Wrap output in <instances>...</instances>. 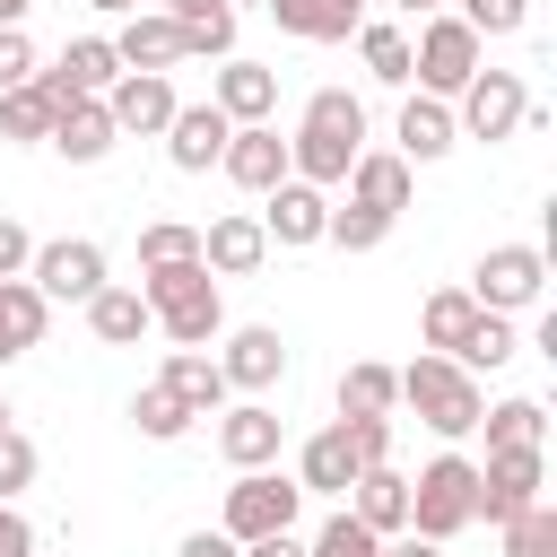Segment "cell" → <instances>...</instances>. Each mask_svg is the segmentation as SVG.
Segmentation results:
<instances>
[{
    "label": "cell",
    "instance_id": "obj_1",
    "mask_svg": "<svg viewBox=\"0 0 557 557\" xmlns=\"http://www.w3.org/2000/svg\"><path fill=\"white\" fill-rule=\"evenodd\" d=\"M357 157H366V104L348 87H313L305 96V122L287 131V174L313 183V191H331V183H348Z\"/></svg>",
    "mask_w": 557,
    "mask_h": 557
},
{
    "label": "cell",
    "instance_id": "obj_2",
    "mask_svg": "<svg viewBox=\"0 0 557 557\" xmlns=\"http://www.w3.org/2000/svg\"><path fill=\"white\" fill-rule=\"evenodd\" d=\"M139 296H148V322L174 339V348H209L218 331H226V305H218V278L200 270V261H174V270H148L139 278Z\"/></svg>",
    "mask_w": 557,
    "mask_h": 557
},
{
    "label": "cell",
    "instance_id": "obj_3",
    "mask_svg": "<svg viewBox=\"0 0 557 557\" xmlns=\"http://www.w3.org/2000/svg\"><path fill=\"white\" fill-rule=\"evenodd\" d=\"M400 400L418 409V426H435L444 444H461V435H479V409H487V392H479V374H461L453 357H409L400 366Z\"/></svg>",
    "mask_w": 557,
    "mask_h": 557
},
{
    "label": "cell",
    "instance_id": "obj_4",
    "mask_svg": "<svg viewBox=\"0 0 557 557\" xmlns=\"http://www.w3.org/2000/svg\"><path fill=\"white\" fill-rule=\"evenodd\" d=\"M487 70V44L453 17V9H435V17H418V35H409V78H418V96H435V104H453L470 78Z\"/></svg>",
    "mask_w": 557,
    "mask_h": 557
},
{
    "label": "cell",
    "instance_id": "obj_5",
    "mask_svg": "<svg viewBox=\"0 0 557 557\" xmlns=\"http://www.w3.org/2000/svg\"><path fill=\"white\" fill-rule=\"evenodd\" d=\"M479 522V461L470 453H435L409 479V531L418 540H461Z\"/></svg>",
    "mask_w": 557,
    "mask_h": 557
},
{
    "label": "cell",
    "instance_id": "obj_6",
    "mask_svg": "<svg viewBox=\"0 0 557 557\" xmlns=\"http://www.w3.org/2000/svg\"><path fill=\"white\" fill-rule=\"evenodd\" d=\"M296 513H305V487L287 479V470H235V487H226V513H218V531L244 548V540H270V531H296Z\"/></svg>",
    "mask_w": 557,
    "mask_h": 557
},
{
    "label": "cell",
    "instance_id": "obj_7",
    "mask_svg": "<svg viewBox=\"0 0 557 557\" xmlns=\"http://www.w3.org/2000/svg\"><path fill=\"white\" fill-rule=\"evenodd\" d=\"M548 296V252L540 244H487L470 270V305L479 313H531Z\"/></svg>",
    "mask_w": 557,
    "mask_h": 557
},
{
    "label": "cell",
    "instance_id": "obj_8",
    "mask_svg": "<svg viewBox=\"0 0 557 557\" xmlns=\"http://www.w3.org/2000/svg\"><path fill=\"white\" fill-rule=\"evenodd\" d=\"M522 122H531L522 70H479V78L453 96V131H461V139H487V148H496V139H513Z\"/></svg>",
    "mask_w": 557,
    "mask_h": 557
},
{
    "label": "cell",
    "instance_id": "obj_9",
    "mask_svg": "<svg viewBox=\"0 0 557 557\" xmlns=\"http://www.w3.org/2000/svg\"><path fill=\"white\" fill-rule=\"evenodd\" d=\"M26 278H35L44 305H87V296L104 287V244H87V235H52V244H35Z\"/></svg>",
    "mask_w": 557,
    "mask_h": 557
},
{
    "label": "cell",
    "instance_id": "obj_10",
    "mask_svg": "<svg viewBox=\"0 0 557 557\" xmlns=\"http://www.w3.org/2000/svg\"><path fill=\"white\" fill-rule=\"evenodd\" d=\"M218 339H226V348H218L226 392L261 400L270 383H287V339H278V322H244V331H218Z\"/></svg>",
    "mask_w": 557,
    "mask_h": 557
},
{
    "label": "cell",
    "instance_id": "obj_11",
    "mask_svg": "<svg viewBox=\"0 0 557 557\" xmlns=\"http://www.w3.org/2000/svg\"><path fill=\"white\" fill-rule=\"evenodd\" d=\"M548 487V453H487L479 461V522H513L522 505H540Z\"/></svg>",
    "mask_w": 557,
    "mask_h": 557
},
{
    "label": "cell",
    "instance_id": "obj_12",
    "mask_svg": "<svg viewBox=\"0 0 557 557\" xmlns=\"http://www.w3.org/2000/svg\"><path fill=\"white\" fill-rule=\"evenodd\" d=\"M218 174L235 183V191H278L287 183V139H278V122H244V131H226V157H218Z\"/></svg>",
    "mask_w": 557,
    "mask_h": 557
},
{
    "label": "cell",
    "instance_id": "obj_13",
    "mask_svg": "<svg viewBox=\"0 0 557 557\" xmlns=\"http://www.w3.org/2000/svg\"><path fill=\"white\" fill-rule=\"evenodd\" d=\"M278 444H287V418H278L270 400H226V409H218V453H226L235 470H270Z\"/></svg>",
    "mask_w": 557,
    "mask_h": 557
},
{
    "label": "cell",
    "instance_id": "obj_14",
    "mask_svg": "<svg viewBox=\"0 0 557 557\" xmlns=\"http://www.w3.org/2000/svg\"><path fill=\"white\" fill-rule=\"evenodd\" d=\"M104 113H113V131H122V139H165V122H174V78L122 70V78L104 87Z\"/></svg>",
    "mask_w": 557,
    "mask_h": 557
},
{
    "label": "cell",
    "instance_id": "obj_15",
    "mask_svg": "<svg viewBox=\"0 0 557 557\" xmlns=\"http://www.w3.org/2000/svg\"><path fill=\"white\" fill-rule=\"evenodd\" d=\"M322 226H331V191H313V183H278V191H261V235L270 244H287V252H305V244H322Z\"/></svg>",
    "mask_w": 557,
    "mask_h": 557
},
{
    "label": "cell",
    "instance_id": "obj_16",
    "mask_svg": "<svg viewBox=\"0 0 557 557\" xmlns=\"http://www.w3.org/2000/svg\"><path fill=\"white\" fill-rule=\"evenodd\" d=\"M261 261H270V235H261L252 209H226V218L200 226V270H209V278H252Z\"/></svg>",
    "mask_w": 557,
    "mask_h": 557
},
{
    "label": "cell",
    "instance_id": "obj_17",
    "mask_svg": "<svg viewBox=\"0 0 557 557\" xmlns=\"http://www.w3.org/2000/svg\"><path fill=\"white\" fill-rule=\"evenodd\" d=\"M35 78L52 87V104H70V96H104V87L122 78L113 35H70V44H61V61H52V70H35Z\"/></svg>",
    "mask_w": 557,
    "mask_h": 557
},
{
    "label": "cell",
    "instance_id": "obj_18",
    "mask_svg": "<svg viewBox=\"0 0 557 557\" xmlns=\"http://www.w3.org/2000/svg\"><path fill=\"white\" fill-rule=\"evenodd\" d=\"M209 104H218L235 131H244V122H270V113H278V70H261V61H244V52H235V61H218Z\"/></svg>",
    "mask_w": 557,
    "mask_h": 557
},
{
    "label": "cell",
    "instance_id": "obj_19",
    "mask_svg": "<svg viewBox=\"0 0 557 557\" xmlns=\"http://www.w3.org/2000/svg\"><path fill=\"white\" fill-rule=\"evenodd\" d=\"M113 139H122V131H113L104 96H70V104L52 113V139H44V148H52V157H70V165H104V157H113Z\"/></svg>",
    "mask_w": 557,
    "mask_h": 557
},
{
    "label": "cell",
    "instance_id": "obj_20",
    "mask_svg": "<svg viewBox=\"0 0 557 557\" xmlns=\"http://www.w3.org/2000/svg\"><path fill=\"white\" fill-rule=\"evenodd\" d=\"M226 113L218 104H174V122H165V165L174 174H209L218 157H226Z\"/></svg>",
    "mask_w": 557,
    "mask_h": 557
},
{
    "label": "cell",
    "instance_id": "obj_21",
    "mask_svg": "<svg viewBox=\"0 0 557 557\" xmlns=\"http://www.w3.org/2000/svg\"><path fill=\"white\" fill-rule=\"evenodd\" d=\"M113 61H122V70L165 78V70L183 61V26H174L165 9H131V17H122V35H113Z\"/></svg>",
    "mask_w": 557,
    "mask_h": 557
},
{
    "label": "cell",
    "instance_id": "obj_22",
    "mask_svg": "<svg viewBox=\"0 0 557 557\" xmlns=\"http://www.w3.org/2000/svg\"><path fill=\"white\" fill-rule=\"evenodd\" d=\"M374 540H392V531H409V479L392 470V461H374V470H357L348 479V496H339Z\"/></svg>",
    "mask_w": 557,
    "mask_h": 557
},
{
    "label": "cell",
    "instance_id": "obj_23",
    "mask_svg": "<svg viewBox=\"0 0 557 557\" xmlns=\"http://www.w3.org/2000/svg\"><path fill=\"white\" fill-rule=\"evenodd\" d=\"M261 9H270L278 35H296V44H348L374 0H261Z\"/></svg>",
    "mask_w": 557,
    "mask_h": 557
},
{
    "label": "cell",
    "instance_id": "obj_24",
    "mask_svg": "<svg viewBox=\"0 0 557 557\" xmlns=\"http://www.w3.org/2000/svg\"><path fill=\"white\" fill-rule=\"evenodd\" d=\"M392 139H400V148H392L400 165H435V157H453V148H461L453 104H435V96H418V87H409V104H400V131H392Z\"/></svg>",
    "mask_w": 557,
    "mask_h": 557
},
{
    "label": "cell",
    "instance_id": "obj_25",
    "mask_svg": "<svg viewBox=\"0 0 557 557\" xmlns=\"http://www.w3.org/2000/svg\"><path fill=\"white\" fill-rule=\"evenodd\" d=\"M409 191H418V165H400L392 148H366V157L348 165V200H357V209H374V218H400V209H409Z\"/></svg>",
    "mask_w": 557,
    "mask_h": 557
},
{
    "label": "cell",
    "instance_id": "obj_26",
    "mask_svg": "<svg viewBox=\"0 0 557 557\" xmlns=\"http://www.w3.org/2000/svg\"><path fill=\"white\" fill-rule=\"evenodd\" d=\"M157 383L191 409V418H218L235 392H226V374H218V357L209 348H165V366H157Z\"/></svg>",
    "mask_w": 557,
    "mask_h": 557
},
{
    "label": "cell",
    "instance_id": "obj_27",
    "mask_svg": "<svg viewBox=\"0 0 557 557\" xmlns=\"http://www.w3.org/2000/svg\"><path fill=\"white\" fill-rule=\"evenodd\" d=\"M357 470H366V461H357V444H348L339 418H331L322 435H305V453H296V487H305V496H348Z\"/></svg>",
    "mask_w": 557,
    "mask_h": 557
},
{
    "label": "cell",
    "instance_id": "obj_28",
    "mask_svg": "<svg viewBox=\"0 0 557 557\" xmlns=\"http://www.w3.org/2000/svg\"><path fill=\"white\" fill-rule=\"evenodd\" d=\"M87 331H96L104 348H139L157 322H148V296H139V287H113V278H104V287L87 296Z\"/></svg>",
    "mask_w": 557,
    "mask_h": 557
},
{
    "label": "cell",
    "instance_id": "obj_29",
    "mask_svg": "<svg viewBox=\"0 0 557 557\" xmlns=\"http://www.w3.org/2000/svg\"><path fill=\"white\" fill-rule=\"evenodd\" d=\"M44 322H52V305L35 296V278H0V366H17L44 339Z\"/></svg>",
    "mask_w": 557,
    "mask_h": 557
},
{
    "label": "cell",
    "instance_id": "obj_30",
    "mask_svg": "<svg viewBox=\"0 0 557 557\" xmlns=\"http://www.w3.org/2000/svg\"><path fill=\"white\" fill-rule=\"evenodd\" d=\"M470 331H479V305H470V287H435V296L418 305V339H426V357H453Z\"/></svg>",
    "mask_w": 557,
    "mask_h": 557
},
{
    "label": "cell",
    "instance_id": "obj_31",
    "mask_svg": "<svg viewBox=\"0 0 557 557\" xmlns=\"http://www.w3.org/2000/svg\"><path fill=\"white\" fill-rule=\"evenodd\" d=\"M52 113H61V104H52V87H44V78H26V87H9V96H0V139H9V148H44V139H52Z\"/></svg>",
    "mask_w": 557,
    "mask_h": 557
},
{
    "label": "cell",
    "instance_id": "obj_32",
    "mask_svg": "<svg viewBox=\"0 0 557 557\" xmlns=\"http://www.w3.org/2000/svg\"><path fill=\"white\" fill-rule=\"evenodd\" d=\"M392 409H400V366L357 357V366L339 374V418H392Z\"/></svg>",
    "mask_w": 557,
    "mask_h": 557
},
{
    "label": "cell",
    "instance_id": "obj_33",
    "mask_svg": "<svg viewBox=\"0 0 557 557\" xmlns=\"http://www.w3.org/2000/svg\"><path fill=\"white\" fill-rule=\"evenodd\" d=\"M479 426H487V453H540L548 444V409L540 400H496V409H479Z\"/></svg>",
    "mask_w": 557,
    "mask_h": 557
},
{
    "label": "cell",
    "instance_id": "obj_34",
    "mask_svg": "<svg viewBox=\"0 0 557 557\" xmlns=\"http://www.w3.org/2000/svg\"><path fill=\"white\" fill-rule=\"evenodd\" d=\"M357 61H366L374 87H409V26H392V17L357 26Z\"/></svg>",
    "mask_w": 557,
    "mask_h": 557
},
{
    "label": "cell",
    "instance_id": "obj_35",
    "mask_svg": "<svg viewBox=\"0 0 557 557\" xmlns=\"http://www.w3.org/2000/svg\"><path fill=\"white\" fill-rule=\"evenodd\" d=\"M131 426H139L148 444H174V435H191V409H183V400H174V392L148 374V383L131 392Z\"/></svg>",
    "mask_w": 557,
    "mask_h": 557
},
{
    "label": "cell",
    "instance_id": "obj_36",
    "mask_svg": "<svg viewBox=\"0 0 557 557\" xmlns=\"http://www.w3.org/2000/svg\"><path fill=\"white\" fill-rule=\"evenodd\" d=\"M174 261H200V226L148 218V226H139V278H148V270H174Z\"/></svg>",
    "mask_w": 557,
    "mask_h": 557
},
{
    "label": "cell",
    "instance_id": "obj_37",
    "mask_svg": "<svg viewBox=\"0 0 557 557\" xmlns=\"http://www.w3.org/2000/svg\"><path fill=\"white\" fill-rule=\"evenodd\" d=\"M513 348H522V339H513V313H479V331L453 348V366H461V374H496Z\"/></svg>",
    "mask_w": 557,
    "mask_h": 557
},
{
    "label": "cell",
    "instance_id": "obj_38",
    "mask_svg": "<svg viewBox=\"0 0 557 557\" xmlns=\"http://www.w3.org/2000/svg\"><path fill=\"white\" fill-rule=\"evenodd\" d=\"M505 531V557H557V505L540 496V505H522L513 522H496Z\"/></svg>",
    "mask_w": 557,
    "mask_h": 557
},
{
    "label": "cell",
    "instance_id": "obj_39",
    "mask_svg": "<svg viewBox=\"0 0 557 557\" xmlns=\"http://www.w3.org/2000/svg\"><path fill=\"white\" fill-rule=\"evenodd\" d=\"M305 557H383V540H374V531H366V522L339 505V513H331V522L305 540Z\"/></svg>",
    "mask_w": 557,
    "mask_h": 557
},
{
    "label": "cell",
    "instance_id": "obj_40",
    "mask_svg": "<svg viewBox=\"0 0 557 557\" xmlns=\"http://www.w3.org/2000/svg\"><path fill=\"white\" fill-rule=\"evenodd\" d=\"M183 61H235V9L183 17Z\"/></svg>",
    "mask_w": 557,
    "mask_h": 557
},
{
    "label": "cell",
    "instance_id": "obj_41",
    "mask_svg": "<svg viewBox=\"0 0 557 557\" xmlns=\"http://www.w3.org/2000/svg\"><path fill=\"white\" fill-rule=\"evenodd\" d=\"M453 17L487 44V35H522L531 26V0H453Z\"/></svg>",
    "mask_w": 557,
    "mask_h": 557
},
{
    "label": "cell",
    "instance_id": "obj_42",
    "mask_svg": "<svg viewBox=\"0 0 557 557\" xmlns=\"http://www.w3.org/2000/svg\"><path fill=\"white\" fill-rule=\"evenodd\" d=\"M383 235H392V218H374V209H357V200L331 209V226H322V244H339V252H374Z\"/></svg>",
    "mask_w": 557,
    "mask_h": 557
},
{
    "label": "cell",
    "instance_id": "obj_43",
    "mask_svg": "<svg viewBox=\"0 0 557 557\" xmlns=\"http://www.w3.org/2000/svg\"><path fill=\"white\" fill-rule=\"evenodd\" d=\"M35 470H44V461H35V444L9 426V435H0V505H17V496L35 487Z\"/></svg>",
    "mask_w": 557,
    "mask_h": 557
},
{
    "label": "cell",
    "instance_id": "obj_44",
    "mask_svg": "<svg viewBox=\"0 0 557 557\" xmlns=\"http://www.w3.org/2000/svg\"><path fill=\"white\" fill-rule=\"evenodd\" d=\"M26 78H35V44H26V26H0V96Z\"/></svg>",
    "mask_w": 557,
    "mask_h": 557
},
{
    "label": "cell",
    "instance_id": "obj_45",
    "mask_svg": "<svg viewBox=\"0 0 557 557\" xmlns=\"http://www.w3.org/2000/svg\"><path fill=\"white\" fill-rule=\"evenodd\" d=\"M348 426V444H357V461L374 470V461H392V418H339Z\"/></svg>",
    "mask_w": 557,
    "mask_h": 557
},
{
    "label": "cell",
    "instance_id": "obj_46",
    "mask_svg": "<svg viewBox=\"0 0 557 557\" xmlns=\"http://www.w3.org/2000/svg\"><path fill=\"white\" fill-rule=\"evenodd\" d=\"M26 261H35V235L0 209V278H26Z\"/></svg>",
    "mask_w": 557,
    "mask_h": 557
},
{
    "label": "cell",
    "instance_id": "obj_47",
    "mask_svg": "<svg viewBox=\"0 0 557 557\" xmlns=\"http://www.w3.org/2000/svg\"><path fill=\"white\" fill-rule=\"evenodd\" d=\"M0 557H35V522L17 505H0Z\"/></svg>",
    "mask_w": 557,
    "mask_h": 557
},
{
    "label": "cell",
    "instance_id": "obj_48",
    "mask_svg": "<svg viewBox=\"0 0 557 557\" xmlns=\"http://www.w3.org/2000/svg\"><path fill=\"white\" fill-rule=\"evenodd\" d=\"M174 557H244V548H235L226 531H183V548H174Z\"/></svg>",
    "mask_w": 557,
    "mask_h": 557
},
{
    "label": "cell",
    "instance_id": "obj_49",
    "mask_svg": "<svg viewBox=\"0 0 557 557\" xmlns=\"http://www.w3.org/2000/svg\"><path fill=\"white\" fill-rule=\"evenodd\" d=\"M244 557H305L296 531H270V540H244Z\"/></svg>",
    "mask_w": 557,
    "mask_h": 557
},
{
    "label": "cell",
    "instance_id": "obj_50",
    "mask_svg": "<svg viewBox=\"0 0 557 557\" xmlns=\"http://www.w3.org/2000/svg\"><path fill=\"white\" fill-rule=\"evenodd\" d=\"M383 557H444V540H418V531H392Z\"/></svg>",
    "mask_w": 557,
    "mask_h": 557
},
{
    "label": "cell",
    "instance_id": "obj_51",
    "mask_svg": "<svg viewBox=\"0 0 557 557\" xmlns=\"http://www.w3.org/2000/svg\"><path fill=\"white\" fill-rule=\"evenodd\" d=\"M157 9H165V17L183 26V17H209V9H226V0H157Z\"/></svg>",
    "mask_w": 557,
    "mask_h": 557
},
{
    "label": "cell",
    "instance_id": "obj_52",
    "mask_svg": "<svg viewBox=\"0 0 557 557\" xmlns=\"http://www.w3.org/2000/svg\"><path fill=\"white\" fill-rule=\"evenodd\" d=\"M26 9H35V0H0V26H26Z\"/></svg>",
    "mask_w": 557,
    "mask_h": 557
},
{
    "label": "cell",
    "instance_id": "obj_53",
    "mask_svg": "<svg viewBox=\"0 0 557 557\" xmlns=\"http://www.w3.org/2000/svg\"><path fill=\"white\" fill-rule=\"evenodd\" d=\"M400 9H409V17H435V9H453V0H400Z\"/></svg>",
    "mask_w": 557,
    "mask_h": 557
},
{
    "label": "cell",
    "instance_id": "obj_54",
    "mask_svg": "<svg viewBox=\"0 0 557 557\" xmlns=\"http://www.w3.org/2000/svg\"><path fill=\"white\" fill-rule=\"evenodd\" d=\"M87 9H104V17H131V9H139V0H87Z\"/></svg>",
    "mask_w": 557,
    "mask_h": 557
},
{
    "label": "cell",
    "instance_id": "obj_55",
    "mask_svg": "<svg viewBox=\"0 0 557 557\" xmlns=\"http://www.w3.org/2000/svg\"><path fill=\"white\" fill-rule=\"evenodd\" d=\"M0 435H9V400H0Z\"/></svg>",
    "mask_w": 557,
    "mask_h": 557
},
{
    "label": "cell",
    "instance_id": "obj_56",
    "mask_svg": "<svg viewBox=\"0 0 557 557\" xmlns=\"http://www.w3.org/2000/svg\"><path fill=\"white\" fill-rule=\"evenodd\" d=\"M226 9H261V0H226Z\"/></svg>",
    "mask_w": 557,
    "mask_h": 557
}]
</instances>
